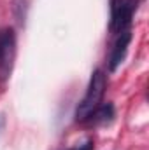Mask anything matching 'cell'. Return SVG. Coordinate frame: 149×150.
<instances>
[{"label": "cell", "mask_w": 149, "mask_h": 150, "mask_svg": "<svg viewBox=\"0 0 149 150\" xmlns=\"http://www.w3.org/2000/svg\"><path fill=\"white\" fill-rule=\"evenodd\" d=\"M105 87H107V77L102 70H95L91 79H90V84H88V89H86V94L84 98L81 100L77 110H75V120L77 122H86L88 117L95 112L100 103H102V98L105 94Z\"/></svg>", "instance_id": "1"}, {"label": "cell", "mask_w": 149, "mask_h": 150, "mask_svg": "<svg viewBox=\"0 0 149 150\" xmlns=\"http://www.w3.org/2000/svg\"><path fill=\"white\" fill-rule=\"evenodd\" d=\"M137 9V0H111V32L121 33L130 30L133 12Z\"/></svg>", "instance_id": "2"}, {"label": "cell", "mask_w": 149, "mask_h": 150, "mask_svg": "<svg viewBox=\"0 0 149 150\" xmlns=\"http://www.w3.org/2000/svg\"><path fill=\"white\" fill-rule=\"evenodd\" d=\"M16 47V38L14 32L11 28H5L0 32V68L4 74L11 70L12 59H14V49Z\"/></svg>", "instance_id": "3"}, {"label": "cell", "mask_w": 149, "mask_h": 150, "mask_svg": "<svg viewBox=\"0 0 149 150\" xmlns=\"http://www.w3.org/2000/svg\"><path fill=\"white\" fill-rule=\"evenodd\" d=\"M130 40H132L130 30H125V32L117 33V38L114 42V47H112V52H111V61H109V68L112 72L123 63V59L126 56V51H128V45H130Z\"/></svg>", "instance_id": "4"}, {"label": "cell", "mask_w": 149, "mask_h": 150, "mask_svg": "<svg viewBox=\"0 0 149 150\" xmlns=\"http://www.w3.org/2000/svg\"><path fill=\"white\" fill-rule=\"evenodd\" d=\"M112 115H114L112 105H100L95 112L88 117V120H91V122H95V124H104V122L111 120Z\"/></svg>", "instance_id": "5"}, {"label": "cell", "mask_w": 149, "mask_h": 150, "mask_svg": "<svg viewBox=\"0 0 149 150\" xmlns=\"http://www.w3.org/2000/svg\"><path fill=\"white\" fill-rule=\"evenodd\" d=\"M69 150H93V142H84V143H81V145H75V147H72V149Z\"/></svg>", "instance_id": "6"}]
</instances>
